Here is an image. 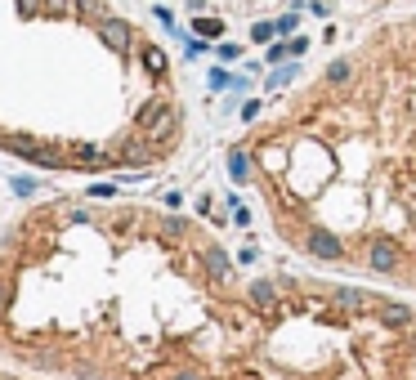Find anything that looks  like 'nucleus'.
Listing matches in <instances>:
<instances>
[{"label": "nucleus", "mask_w": 416, "mask_h": 380, "mask_svg": "<svg viewBox=\"0 0 416 380\" xmlns=\"http://www.w3.org/2000/svg\"><path fill=\"white\" fill-rule=\"evenodd\" d=\"M5 296H9V291H5V287H0V309H5Z\"/></svg>", "instance_id": "7"}, {"label": "nucleus", "mask_w": 416, "mask_h": 380, "mask_svg": "<svg viewBox=\"0 0 416 380\" xmlns=\"http://www.w3.org/2000/svg\"><path fill=\"white\" fill-rule=\"evenodd\" d=\"M224 161L291 251L416 291V9L332 54Z\"/></svg>", "instance_id": "1"}, {"label": "nucleus", "mask_w": 416, "mask_h": 380, "mask_svg": "<svg viewBox=\"0 0 416 380\" xmlns=\"http://www.w3.org/2000/svg\"><path fill=\"white\" fill-rule=\"evenodd\" d=\"M18 9H23V14H41L45 0H18Z\"/></svg>", "instance_id": "5"}, {"label": "nucleus", "mask_w": 416, "mask_h": 380, "mask_svg": "<svg viewBox=\"0 0 416 380\" xmlns=\"http://www.w3.org/2000/svg\"><path fill=\"white\" fill-rule=\"evenodd\" d=\"M36 188H41V184H36V179H27V175H18V179H14V193H18V197H32Z\"/></svg>", "instance_id": "3"}, {"label": "nucleus", "mask_w": 416, "mask_h": 380, "mask_svg": "<svg viewBox=\"0 0 416 380\" xmlns=\"http://www.w3.org/2000/svg\"><path fill=\"white\" fill-rule=\"evenodd\" d=\"M77 18H85V23H99V18H108L103 14V0H77V9H72Z\"/></svg>", "instance_id": "2"}, {"label": "nucleus", "mask_w": 416, "mask_h": 380, "mask_svg": "<svg viewBox=\"0 0 416 380\" xmlns=\"http://www.w3.org/2000/svg\"><path fill=\"white\" fill-rule=\"evenodd\" d=\"M372 9H394V5H416V0H367Z\"/></svg>", "instance_id": "6"}, {"label": "nucleus", "mask_w": 416, "mask_h": 380, "mask_svg": "<svg viewBox=\"0 0 416 380\" xmlns=\"http://www.w3.org/2000/svg\"><path fill=\"white\" fill-rule=\"evenodd\" d=\"M68 9H77V0H45L41 14H68Z\"/></svg>", "instance_id": "4"}]
</instances>
